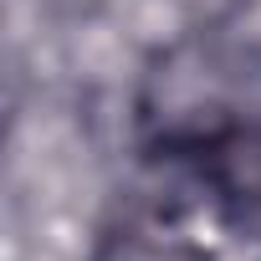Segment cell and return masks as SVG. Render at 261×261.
I'll return each mask as SVG.
<instances>
[]
</instances>
